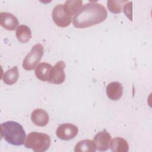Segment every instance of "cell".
<instances>
[{
  "label": "cell",
  "instance_id": "cell-5",
  "mask_svg": "<svg viewBox=\"0 0 152 152\" xmlns=\"http://www.w3.org/2000/svg\"><path fill=\"white\" fill-rule=\"evenodd\" d=\"M52 17L56 25L60 27H66L69 26L72 17L66 12L64 4H58L53 8Z\"/></svg>",
  "mask_w": 152,
  "mask_h": 152
},
{
  "label": "cell",
  "instance_id": "cell-10",
  "mask_svg": "<svg viewBox=\"0 0 152 152\" xmlns=\"http://www.w3.org/2000/svg\"><path fill=\"white\" fill-rule=\"evenodd\" d=\"M52 66L47 62L39 64L35 69L36 77L42 81H48L50 80Z\"/></svg>",
  "mask_w": 152,
  "mask_h": 152
},
{
  "label": "cell",
  "instance_id": "cell-16",
  "mask_svg": "<svg viewBox=\"0 0 152 152\" xmlns=\"http://www.w3.org/2000/svg\"><path fill=\"white\" fill-rule=\"evenodd\" d=\"M19 77L17 66H14L5 72L2 76L4 83L7 85H12L17 82Z\"/></svg>",
  "mask_w": 152,
  "mask_h": 152
},
{
  "label": "cell",
  "instance_id": "cell-13",
  "mask_svg": "<svg viewBox=\"0 0 152 152\" xmlns=\"http://www.w3.org/2000/svg\"><path fill=\"white\" fill-rule=\"evenodd\" d=\"M109 147L113 152H127L129 150L128 142L122 137H115L110 142Z\"/></svg>",
  "mask_w": 152,
  "mask_h": 152
},
{
  "label": "cell",
  "instance_id": "cell-8",
  "mask_svg": "<svg viewBox=\"0 0 152 152\" xmlns=\"http://www.w3.org/2000/svg\"><path fill=\"white\" fill-rule=\"evenodd\" d=\"M112 137L110 134L106 131L103 130L98 132L94 137V142L97 150L100 151H104L109 149Z\"/></svg>",
  "mask_w": 152,
  "mask_h": 152
},
{
  "label": "cell",
  "instance_id": "cell-12",
  "mask_svg": "<svg viewBox=\"0 0 152 152\" xmlns=\"http://www.w3.org/2000/svg\"><path fill=\"white\" fill-rule=\"evenodd\" d=\"M106 91L107 96L110 100L116 101L122 96L123 87L119 82H112L107 86Z\"/></svg>",
  "mask_w": 152,
  "mask_h": 152
},
{
  "label": "cell",
  "instance_id": "cell-15",
  "mask_svg": "<svg viewBox=\"0 0 152 152\" xmlns=\"http://www.w3.org/2000/svg\"><path fill=\"white\" fill-rule=\"evenodd\" d=\"M15 36L20 42L27 43L31 38V31L27 26L20 25L16 29Z\"/></svg>",
  "mask_w": 152,
  "mask_h": 152
},
{
  "label": "cell",
  "instance_id": "cell-3",
  "mask_svg": "<svg viewBox=\"0 0 152 152\" xmlns=\"http://www.w3.org/2000/svg\"><path fill=\"white\" fill-rule=\"evenodd\" d=\"M51 140L49 135L46 134L31 132L29 133L24 142L27 148L32 149L35 152H44L50 147Z\"/></svg>",
  "mask_w": 152,
  "mask_h": 152
},
{
  "label": "cell",
  "instance_id": "cell-2",
  "mask_svg": "<svg viewBox=\"0 0 152 152\" xmlns=\"http://www.w3.org/2000/svg\"><path fill=\"white\" fill-rule=\"evenodd\" d=\"M26 136L23 126L17 122L9 121L1 124V137L11 145H23Z\"/></svg>",
  "mask_w": 152,
  "mask_h": 152
},
{
  "label": "cell",
  "instance_id": "cell-19",
  "mask_svg": "<svg viewBox=\"0 0 152 152\" xmlns=\"http://www.w3.org/2000/svg\"><path fill=\"white\" fill-rule=\"evenodd\" d=\"M132 1L126 2V3L123 7V11L126 16L132 21Z\"/></svg>",
  "mask_w": 152,
  "mask_h": 152
},
{
  "label": "cell",
  "instance_id": "cell-11",
  "mask_svg": "<svg viewBox=\"0 0 152 152\" xmlns=\"http://www.w3.org/2000/svg\"><path fill=\"white\" fill-rule=\"evenodd\" d=\"M32 122L38 126H46L49 121V117L48 113L42 109H36L31 114Z\"/></svg>",
  "mask_w": 152,
  "mask_h": 152
},
{
  "label": "cell",
  "instance_id": "cell-18",
  "mask_svg": "<svg viewBox=\"0 0 152 152\" xmlns=\"http://www.w3.org/2000/svg\"><path fill=\"white\" fill-rule=\"evenodd\" d=\"M126 1L109 0L107 2V6L109 10L113 14H118L122 12V5Z\"/></svg>",
  "mask_w": 152,
  "mask_h": 152
},
{
  "label": "cell",
  "instance_id": "cell-9",
  "mask_svg": "<svg viewBox=\"0 0 152 152\" xmlns=\"http://www.w3.org/2000/svg\"><path fill=\"white\" fill-rule=\"evenodd\" d=\"M18 23L17 18L12 14L8 12H1L0 13V24L5 29L13 31L17 29Z\"/></svg>",
  "mask_w": 152,
  "mask_h": 152
},
{
  "label": "cell",
  "instance_id": "cell-1",
  "mask_svg": "<svg viewBox=\"0 0 152 152\" xmlns=\"http://www.w3.org/2000/svg\"><path fill=\"white\" fill-rule=\"evenodd\" d=\"M107 16V12L103 5L90 2L84 4L74 16L72 23L76 28H87L104 21Z\"/></svg>",
  "mask_w": 152,
  "mask_h": 152
},
{
  "label": "cell",
  "instance_id": "cell-7",
  "mask_svg": "<svg viewBox=\"0 0 152 152\" xmlns=\"http://www.w3.org/2000/svg\"><path fill=\"white\" fill-rule=\"evenodd\" d=\"M65 66V64L63 61H59L52 66L49 83L55 84H61L63 83L65 79V74L64 72Z\"/></svg>",
  "mask_w": 152,
  "mask_h": 152
},
{
  "label": "cell",
  "instance_id": "cell-4",
  "mask_svg": "<svg viewBox=\"0 0 152 152\" xmlns=\"http://www.w3.org/2000/svg\"><path fill=\"white\" fill-rule=\"evenodd\" d=\"M43 52L44 48L42 45L40 43L34 45L23 60L22 65L23 68L27 71L34 69L40 62Z\"/></svg>",
  "mask_w": 152,
  "mask_h": 152
},
{
  "label": "cell",
  "instance_id": "cell-17",
  "mask_svg": "<svg viewBox=\"0 0 152 152\" xmlns=\"http://www.w3.org/2000/svg\"><path fill=\"white\" fill-rule=\"evenodd\" d=\"M83 1L80 0H69L65 2L64 9L70 15H75L81 8Z\"/></svg>",
  "mask_w": 152,
  "mask_h": 152
},
{
  "label": "cell",
  "instance_id": "cell-14",
  "mask_svg": "<svg viewBox=\"0 0 152 152\" xmlns=\"http://www.w3.org/2000/svg\"><path fill=\"white\" fill-rule=\"evenodd\" d=\"M96 145L93 140H83L77 142L74 148L75 152H94Z\"/></svg>",
  "mask_w": 152,
  "mask_h": 152
},
{
  "label": "cell",
  "instance_id": "cell-6",
  "mask_svg": "<svg viewBox=\"0 0 152 152\" xmlns=\"http://www.w3.org/2000/svg\"><path fill=\"white\" fill-rule=\"evenodd\" d=\"M78 132L77 126L70 123H65L60 125L58 127L56 131V135L61 140H70L76 137Z\"/></svg>",
  "mask_w": 152,
  "mask_h": 152
}]
</instances>
